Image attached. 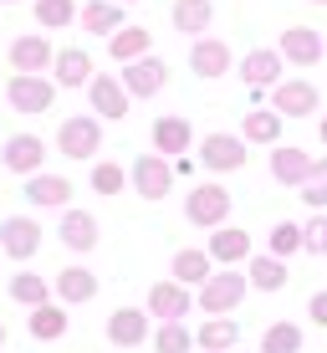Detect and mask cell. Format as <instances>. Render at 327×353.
Here are the masks:
<instances>
[{"mask_svg":"<svg viewBox=\"0 0 327 353\" xmlns=\"http://www.w3.org/2000/svg\"><path fill=\"white\" fill-rule=\"evenodd\" d=\"M302 200L307 205H327V159H312V174L302 185Z\"/></svg>","mask_w":327,"mask_h":353,"instance_id":"obj_39","label":"cell"},{"mask_svg":"<svg viewBox=\"0 0 327 353\" xmlns=\"http://www.w3.org/2000/svg\"><path fill=\"white\" fill-rule=\"evenodd\" d=\"M246 276H251V287H256V292H282L286 282H292L286 261L271 256V251H266V256H251V261H246Z\"/></svg>","mask_w":327,"mask_h":353,"instance_id":"obj_25","label":"cell"},{"mask_svg":"<svg viewBox=\"0 0 327 353\" xmlns=\"http://www.w3.org/2000/svg\"><path fill=\"white\" fill-rule=\"evenodd\" d=\"M10 302H21V307H41V302H52V282L21 266V272L10 276Z\"/></svg>","mask_w":327,"mask_h":353,"instance_id":"obj_32","label":"cell"},{"mask_svg":"<svg viewBox=\"0 0 327 353\" xmlns=\"http://www.w3.org/2000/svg\"><path fill=\"white\" fill-rule=\"evenodd\" d=\"M307 174H312V154L297 149V143H276V154H271V179H276V185L302 190Z\"/></svg>","mask_w":327,"mask_h":353,"instance_id":"obj_16","label":"cell"},{"mask_svg":"<svg viewBox=\"0 0 327 353\" xmlns=\"http://www.w3.org/2000/svg\"><path fill=\"white\" fill-rule=\"evenodd\" d=\"M210 272H215V256H210V251H195V246L174 251V282L200 287V282H210Z\"/></svg>","mask_w":327,"mask_h":353,"instance_id":"obj_30","label":"cell"},{"mask_svg":"<svg viewBox=\"0 0 327 353\" xmlns=\"http://www.w3.org/2000/svg\"><path fill=\"white\" fill-rule=\"evenodd\" d=\"M235 353H240V348H235Z\"/></svg>","mask_w":327,"mask_h":353,"instance_id":"obj_48","label":"cell"},{"mask_svg":"<svg viewBox=\"0 0 327 353\" xmlns=\"http://www.w3.org/2000/svg\"><path fill=\"white\" fill-rule=\"evenodd\" d=\"M189 72H195V77H225L230 72V46L220 36H195V46H189Z\"/></svg>","mask_w":327,"mask_h":353,"instance_id":"obj_17","label":"cell"},{"mask_svg":"<svg viewBox=\"0 0 327 353\" xmlns=\"http://www.w3.org/2000/svg\"><path fill=\"white\" fill-rule=\"evenodd\" d=\"M0 256H6V251H0Z\"/></svg>","mask_w":327,"mask_h":353,"instance_id":"obj_47","label":"cell"},{"mask_svg":"<svg viewBox=\"0 0 327 353\" xmlns=\"http://www.w3.org/2000/svg\"><path fill=\"white\" fill-rule=\"evenodd\" d=\"M282 67H286V57L282 52H271V46H256V52H246L240 57V77H246V88H276L282 82Z\"/></svg>","mask_w":327,"mask_h":353,"instance_id":"obj_12","label":"cell"},{"mask_svg":"<svg viewBox=\"0 0 327 353\" xmlns=\"http://www.w3.org/2000/svg\"><path fill=\"white\" fill-rule=\"evenodd\" d=\"M195 343H200L204 353H235V343H240V323L230 318V312H225V318H210V323L195 333Z\"/></svg>","mask_w":327,"mask_h":353,"instance_id":"obj_27","label":"cell"},{"mask_svg":"<svg viewBox=\"0 0 327 353\" xmlns=\"http://www.w3.org/2000/svg\"><path fill=\"white\" fill-rule=\"evenodd\" d=\"M87 97H92V113L98 118H128V88H123V77H113V72H98V77L87 82Z\"/></svg>","mask_w":327,"mask_h":353,"instance_id":"obj_9","label":"cell"},{"mask_svg":"<svg viewBox=\"0 0 327 353\" xmlns=\"http://www.w3.org/2000/svg\"><path fill=\"white\" fill-rule=\"evenodd\" d=\"M26 327H31L36 343H56V338L67 333V302H41V307H31Z\"/></svg>","mask_w":327,"mask_h":353,"instance_id":"obj_24","label":"cell"},{"mask_svg":"<svg viewBox=\"0 0 327 353\" xmlns=\"http://www.w3.org/2000/svg\"><path fill=\"white\" fill-rule=\"evenodd\" d=\"M0 159H6V169L10 174H41V159H46V143L36 139V133H10L6 139V154H0Z\"/></svg>","mask_w":327,"mask_h":353,"instance_id":"obj_11","label":"cell"},{"mask_svg":"<svg viewBox=\"0 0 327 353\" xmlns=\"http://www.w3.org/2000/svg\"><path fill=\"white\" fill-rule=\"evenodd\" d=\"M200 164L210 169V174L240 169V164H246V139H235V133H204V139H200Z\"/></svg>","mask_w":327,"mask_h":353,"instance_id":"obj_7","label":"cell"},{"mask_svg":"<svg viewBox=\"0 0 327 353\" xmlns=\"http://www.w3.org/2000/svg\"><path fill=\"white\" fill-rule=\"evenodd\" d=\"M72 21H77V0H36V26L67 31Z\"/></svg>","mask_w":327,"mask_h":353,"instance_id":"obj_34","label":"cell"},{"mask_svg":"<svg viewBox=\"0 0 327 353\" xmlns=\"http://www.w3.org/2000/svg\"><path fill=\"white\" fill-rule=\"evenodd\" d=\"M123 185H128L123 164H113V159L92 164V190H98V194H123Z\"/></svg>","mask_w":327,"mask_h":353,"instance_id":"obj_37","label":"cell"},{"mask_svg":"<svg viewBox=\"0 0 327 353\" xmlns=\"http://www.w3.org/2000/svg\"><path fill=\"white\" fill-rule=\"evenodd\" d=\"M82 31H92V36L123 31V6H118V0H92V6H82Z\"/></svg>","mask_w":327,"mask_h":353,"instance_id":"obj_31","label":"cell"},{"mask_svg":"<svg viewBox=\"0 0 327 353\" xmlns=\"http://www.w3.org/2000/svg\"><path fill=\"white\" fill-rule=\"evenodd\" d=\"M240 139L276 149V143H282V113H276V108H256V113H246V128H240Z\"/></svg>","mask_w":327,"mask_h":353,"instance_id":"obj_29","label":"cell"},{"mask_svg":"<svg viewBox=\"0 0 327 353\" xmlns=\"http://www.w3.org/2000/svg\"><path fill=\"white\" fill-rule=\"evenodd\" d=\"M56 149L67 154V159H92V154L103 149V123L98 118H67L62 128H56Z\"/></svg>","mask_w":327,"mask_h":353,"instance_id":"obj_6","label":"cell"},{"mask_svg":"<svg viewBox=\"0 0 327 353\" xmlns=\"http://www.w3.org/2000/svg\"><path fill=\"white\" fill-rule=\"evenodd\" d=\"M0 348H6V323H0Z\"/></svg>","mask_w":327,"mask_h":353,"instance_id":"obj_43","label":"cell"},{"mask_svg":"<svg viewBox=\"0 0 327 353\" xmlns=\"http://www.w3.org/2000/svg\"><path fill=\"white\" fill-rule=\"evenodd\" d=\"M149 318H159V323H179V318H189V287L184 282H154L149 287Z\"/></svg>","mask_w":327,"mask_h":353,"instance_id":"obj_10","label":"cell"},{"mask_svg":"<svg viewBox=\"0 0 327 353\" xmlns=\"http://www.w3.org/2000/svg\"><path fill=\"white\" fill-rule=\"evenodd\" d=\"M261 353H302V327L297 323H271L261 333Z\"/></svg>","mask_w":327,"mask_h":353,"instance_id":"obj_35","label":"cell"},{"mask_svg":"<svg viewBox=\"0 0 327 353\" xmlns=\"http://www.w3.org/2000/svg\"><path fill=\"white\" fill-rule=\"evenodd\" d=\"M195 348V333H189L184 323H159V333H154V353H189Z\"/></svg>","mask_w":327,"mask_h":353,"instance_id":"obj_36","label":"cell"},{"mask_svg":"<svg viewBox=\"0 0 327 353\" xmlns=\"http://www.w3.org/2000/svg\"><path fill=\"white\" fill-rule=\"evenodd\" d=\"M149 41H154L149 26H123L107 36V57L113 62H138V57H149Z\"/></svg>","mask_w":327,"mask_h":353,"instance_id":"obj_26","label":"cell"},{"mask_svg":"<svg viewBox=\"0 0 327 353\" xmlns=\"http://www.w3.org/2000/svg\"><path fill=\"white\" fill-rule=\"evenodd\" d=\"M6 97H10V108H16V113H52V103H56V82H52V77H41V72H10Z\"/></svg>","mask_w":327,"mask_h":353,"instance_id":"obj_2","label":"cell"},{"mask_svg":"<svg viewBox=\"0 0 327 353\" xmlns=\"http://www.w3.org/2000/svg\"><path fill=\"white\" fill-rule=\"evenodd\" d=\"M312 6H327V0H312Z\"/></svg>","mask_w":327,"mask_h":353,"instance_id":"obj_46","label":"cell"},{"mask_svg":"<svg viewBox=\"0 0 327 353\" xmlns=\"http://www.w3.org/2000/svg\"><path fill=\"white\" fill-rule=\"evenodd\" d=\"M292 251H302V225L297 221H276L271 225V256H292Z\"/></svg>","mask_w":327,"mask_h":353,"instance_id":"obj_38","label":"cell"},{"mask_svg":"<svg viewBox=\"0 0 327 353\" xmlns=\"http://www.w3.org/2000/svg\"><path fill=\"white\" fill-rule=\"evenodd\" d=\"M276 52H282L292 67H317V62H322V36L312 31V26H286Z\"/></svg>","mask_w":327,"mask_h":353,"instance_id":"obj_18","label":"cell"},{"mask_svg":"<svg viewBox=\"0 0 327 353\" xmlns=\"http://www.w3.org/2000/svg\"><path fill=\"white\" fill-rule=\"evenodd\" d=\"M184 221L200 230H215L230 221V190L225 185H195L184 194Z\"/></svg>","mask_w":327,"mask_h":353,"instance_id":"obj_3","label":"cell"},{"mask_svg":"<svg viewBox=\"0 0 327 353\" xmlns=\"http://www.w3.org/2000/svg\"><path fill=\"white\" fill-rule=\"evenodd\" d=\"M251 292V276L235 272V266H220V272H210V282H200V307L210 312V318H225V312H235L240 302H246Z\"/></svg>","mask_w":327,"mask_h":353,"instance_id":"obj_1","label":"cell"},{"mask_svg":"<svg viewBox=\"0 0 327 353\" xmlns=\"http://www.w3.org/2000/svg\"><path fill=\"white\" fill-rule=\"evenodd\" d=\"M210 16H215L210 0H174V31H184V36H204Z\"/></svg>","mask_w":327,"mask_h":353,"instance_id":"obj_33","label":"cell"},{"mask_svg":"<svg viewBox=\"0 0 327 353\" xmlns=\"http://www.w3.org/2000/svg\"><path fill=\"white\" fill-rule=\"evenodd\" d=\"M317 128H322V143H327V113H322V123H317Z\"/></svg>","mask_w":327,"mask_h":353,"instance_id":"obj_42","label":"cell"},{"mask_svg":"<svg viewBox=\"0 0 327 353\" xmlns=\"http://www.w3.org/2000/svg\"><path fill=\"white\" fill-rule=\"evenodd\" d=\"M52 62H56V52H52V41H46L41 31L10 41V72H52Z\"/></svg>","mask_w":327,"mask_h":353,"instance_id":"obj_14","label":"cell"},{"mask_svg":"<svg viewBox=\"0 0 327 353\" xmlns=\"http://www.w3.org/2000/svg\"><path fill=\"white\" fill-rule=\"evenodd\" d=\"M215 256V266H240V261H251L256 251H251V236L240 225H215V236H210V246H204Z\"/></svg>","mask_w":327,"mask_h":353,"instance_id":"obj_19","label":"cell"},{"mask_svg":"<svg viewBox=\"0 0 327 353\" xmlns=\"http://www.w3.org/2000/svg\"><path fill=\"white\" fill-rule=\"evenodd\" d=\"M92 77H98V72H92V57L82 52V46H62V52H56V62H52L56 88H87Z\"/></svg>","mask_w":327,"mask_h":353,"instance_id":"obj_20","label":"cell"},{"mask_svg":"<svg viewBox=\"0 0 327 353\" xmlns=\"http://www.w3.org/2000/svg\"><path fill=\"white\" fill-rule=\"evenodd\" d=\"M143 338H149V312L143 307H118L107 318V343L113 348H138Z\"/></svg>","mask_w":327,"mask_h":353,"instance_id":"obj_21","label":"cell"},{"mask_svg":"<svg viewBox=\"0 0 327 353\" xmlns=\"http://www.w3.org/2000/svg\"><path fill=\"white\" fill-rule=\"evenodd\" d=\"M271 108L282 118H312V113H322V97L307 77H282L271 88Z\"/></svg>","mask_w":327,"mask_h":353,"instance_id":"obj_5","label":"cell"},{"mask_svg":"<svg viewBox=\"0 0 327 353\" xmlns=\"http://www.w3.org/2000/svg\"><path fill=\"white\" fill-rule=\"evenodd\" d=\"M72 194L77 190H72L67 174H26V200L41 205V210H56V205H67Z\"/></svg>","mask_w":327,"mask_h":353,"instance_id":"obj_23","label":"cell"},{"mask_svg":"<svg viewBox=\"0 0 327 353\" xmlns=\"http://www.w3.org/2000/svg\"><path fill=\"white\" fill-rule=\"evenodd\" d=\"M0 6H21V0H0Z\"/></svg>","mask_w":327,"mask_h":353,"instance_id":"obj_45","label":"cell"},{"mask_svg":"<svg viewBox=\"0 0 327 353\" xmlns=\"http://www.w3.org/2000/svg\"><path fill=\"white\" fill-rule=\"evenodd\" d=\"M128 179H133V190H138L143 200H164V194L174 190V164H169L159 149H154V154H138L133 169H128Z\"/></svg>","mask_w":327,"mask_h":353,"instance_id":"obj_4","label":"cell"},{"mask_svg":"<svg viewBox=\"0 0 327 353\" xmlns=\"http://www.w3.org/2000/svg\"><path fill=\"white\" fill-rule=\"evenodd\" d=\"M164 82H169V67L159 62V57L123 62V88H128V97H154V92H164Z\"/></svg>","mask_w":327,"mask_h":353,"instance_id":"obj_15","label":"cell"},{"mask_svg":"<svg viewBox=\"0 0 327 353\" xmlns=\"http://www.w3.org/2000/svg\"><path fill=\"white\" fill-rule=\"evenodd\" d=\"M189 143H195V128H189V118H179V113H164V118H154V149L164 154H189Z\"/></svg>","mask_w":327,"mask_h":353,"instance_id":"obj_22","label":"cell"},{"mask_svg":"<svg viewBox=\"0 0 327 353\" xmlns=\"http://www.w3.org/2000/svg\"><path fill=\"white\" fill-rule=\"evenodd\" d=\"M52 297L67 302V307H82V302L98 297V276H92L87 266H62V272L52 276Z\"/></svg>","mask_w":327,"mask_h":353,"instance_id":"obj_13","label":"cell"},{"mask_svg":"<svg viewBox=\"0 0 327 353\" xmlns=\"http://www.w3.org/2000/svg\"><path fill=\"white\" fill-rule=\"evenodd\" d=\"M118 6H138V0H118Z\"/></svg>","mask_w":327,"mask_h":353,"instance_id":"obj_44","label":"cell"},{"mask_svg":"<svg viewBox=\"0 0 327 353\" xmlns=\"http://www.w3.org/2000/svg\"><path fill=\"white\" fill-rule=\"evenodd\" d=\"M0 251H6L10 261H31L36 251H41V225H36L31 215H10V221H0Z\"/></svg>","mask_w":327,"mask_h":353,"instance_id":"obj_8","label":"cell"},{"mask_svg":"<svg viewBox=\"0 0 327 353\" xmlns=\"http://www.w3.org/2000/svg\"><path fill=\"white\" fill-rule=\"evenodd\" d=\"M56 236H62V246H67V251H92V246H98V221H92L87 210H67Z\"/></svg>","mask_w":327,"mask_h":353,"instance_id":"obj_28","label":"cell"},{"mask_svg":"<svg viewBox=\"0 0 327 353\" xmlns=\"http://www.w3.org/2000/svg\"><path fill=\"white\" fill-rule=\"evenodd\" d=\"M307 318L317 327H327V292H312V297H307Z\"/></svg>","mask_w":327,"mask_h":353,"instance_id":"obj_41","label":"cell"},{"mask_svg":"<svg viewBox=\"0 0 327 353\" xmlns=\"http://www.w3.org/2000/svg\"><path fill=\"white\" fill-rule=\"evenodd\" d=\"M302 251H307V256H327V215L312 221V225H302Z\"/></svg>","mask_w":327,"mask_h":353,"instance_id":"obj_40","label":"cell"}]
</instances>
